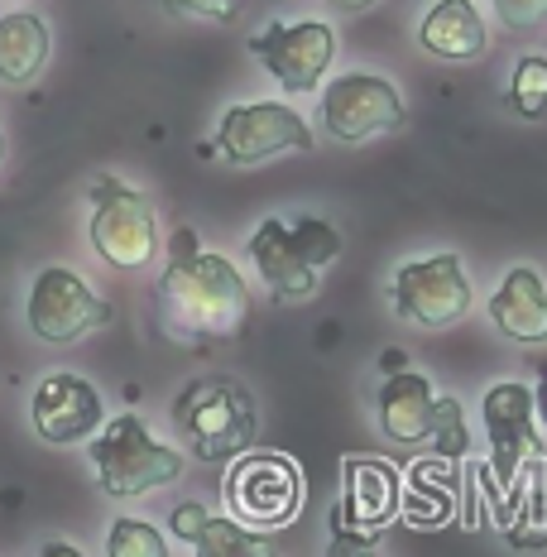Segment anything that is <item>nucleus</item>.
Wrapping results in <instances>:
<instances>
[{"instance_id":"1","label":"nucleus","mask_w":547,"mask_h":557,"mask_svg":"<svg viewBox=\"0 0 547 557\" xmlns=\"http://www.w3.org/2000/svg\"><path fill=\"white\" fill-rule=\"evenodd\" d=\"M154 298L173 336H236L250 318V288L240 270L226 255L197 246L192 226L173 231Z\"/></svg>"},{"instance_id":"2","label":"nucleus","mask_w":547,"mask_h":557,"mask_svg":"<svg viewBox=\"0 0 547 557\" xmlns=\"http://www.w3.org/2000/svg\"><path fill=\"white\" fill-rule=\"evenodd\" d=\"M341 255V231L322 216H298V222H284V216H264L250 236V264L254 274L264 278L274 298H288V304H302V298L318 294L322 274L336 264Z\"/></svg>"},{"instance_id":"3","label":"nucleus","mask_w":547,"mask_h":557,"mask_svg":"<svg viewBox=\"0 0 547 557\" xmlns=\"http://www.w3.org/2000/svg\"><path fill=\"white\" fill-rule=\"evenodd\" d=\"M173 428L183 433V443L197 461H236L240 451H250L260 413L240 380L231 375H202L173 399Z\"/></svg>"},{"instance_id":"4","label":"nucleus","mask_w":547,"mask_h":557,"mask_svg":"<svg viewBox=\"0 0 547 557\" xmlns=\"http://www.w3.org/2000/svg\"><path fill=\"white\" fill-rule=\"evenodd\" d=\"M97 485L111 500H135V495L164 491L183 475V451L159 443L139 413H121L101 423V433L87 443Z\"/></svg>"},{"instance_id":"5","label":"nucleus","mask_w":547,"mask_h":557,"mask_svg":"<svg viewBox=\"0 0 547 557\" xmlns=\"http://www.w3.org/2000/svg\"><path fill=\"white\" fill-rule=\"evenodd\" d=\"M380 433L399 447H437V457L465 451V418L461 404L433 389V380L418 370H394L375 399Z\"/></svg>"},{"instance_id":"6","label":"nucleus","mask_w":547,"mask_h":557,"mask_svg":"<svg viewBox=\"0 0 547 557\" xmlns=\"http://www.w3.org/2000/svg\"><path fill=\"white\" fill-rule=\"evenodd\" d=\"M87 202H91V216H87L91 250L121 274L149 270V260L159 255V216H154L149 193L130 188L125 178L101 173L87 188Z\"/></svg>"},{"instance_id":"7","label":"nucleus","mask_w":547,"mask_h":557,"mask_svg":"<svg viewBox=\"0 0 547 557\" xmlns=\"http://www.w3.org/2000/svg\"><path fill=\"white\" fill-rule=\"evenodd\" d=\"M389 304L403 322H413V327H423V332L457 327L475 304L461 255L442 250V255H423V260L399 264V270L389 274Z\"/></svg>"},{"instance_id":"8","label":"nucleus","mask_w":547,"mask_h":557,"mask_svg":"<svg viewBox=\"0 0 547 557\" xmlns=\"http://www.w3.org/2000/svg\"><path fill=\"white\" fill-rule=\"evenodd\" d=\"M312 131L308 121L284 107V101H246V107H231L216 125V139L202 145V154H221L236 169H254L264 159L278 154H308Z\"/></svg>"},{"instance_id":"9","label":"nucleus","mask_w":547,"mask_h":557,"mask_svg":"<svg viewBox=\"0 0 547 557\" xmlns=\"http://www.w3.org/2000/svg\"><path fill=\"white\" fill-rule=\"evenodd\" d=\"M226 505L246 529L294 524L302 509V475L284 451H240L226 471Z\"/></svg>"},{"instance_id":"10","label":"nucleus","mask_w":547,"mask_h":557,"mask_svg":"<svg viewBox=\"0 0 547 557\" xmlns=\"http://www.w3.org/2000/svg\"><path fill=\"white\" fill-rule=\"evenodd\" d=\"M25 322L39 342L67 346L83 336L111 327V304L91 294V284L67 264H49L34 274L29 298H25Z\"/></svg>"},{"instance_id":"11","label":"nucleus","mask_w":547,"mask_h":557,"mask_svg":"<svg viewBox=\"0 0 547 557\" xmlns=\"http://www.w3.org/2000/svg\"><path fill=\"white\" fill-rule=\"evenodd\" d=\"M322 131L341 145H360V139L394 135L409 125V107H403L399 87L380 73H341L322 87Z\"/></svg>"},{"instance_id":"12","label":"nucleus","mask_w":547,"mask_h":557,"mask_svg":"<svg viewBox=\"0 0 547 557\" xmlns=\"http://www.w3.org/2000/svg\"><path fill=\"white\" fill-rule=\"evenodd\" d=\"M533 389L519 380H499L485 389L481 418L490 433V481L499 495L519 491V475L529 467V457H547V437L533 428Z\"/></svg>"},{"instance_id":"13","label":"nucleus","mask_w":547,"mask_h":557,"mask_svg":"<svg viewBox=\"0 0 547 557\" xmlns=\"http://www.w3.org/2000/svg\"><path fill=\"white\" fill-rule=\"evenodd\" d=\"M250 53L284 91H318L336 63V29L327 20H298V25L278 20L250 34Z\"/></svg>"},{"instance_id":"14","label":"nucleus","mask_w":547,"mask_h":557,"mask_svg":"<svg viewBox=\"0 0 547 557\" xmlns=\"http://www.w3.org/2000/svg\"><path fill=\"white\" fill-rule=\"evenodd\" d=\"M29 423L39 433V443L49 447H77L91 443L107 423V404H101V389L91 385L87 375H73V370H53L34 385L29 399Z\"/></svg>"},{"instance_id":"15","label":"nucleus","mask_w":547,"mask_h":557,"mask_svg":"<svg viewBox=\"0 0 547 557\" xmlns=\"http://www.w3.org/2000/svg\"><path fill=\"white\" fill-rule=\"evenodd\" d=\"M490 312L495 332L514 346H547V278L533 264H514L505 270L499 288L490 294Z\"/></svg>"},{"instance_id":"16","label":"nucleus","mask_w":547,"mask_h":557,"mask_svg":"<svg viewBox=\"0 0 547 557\" xmlns=\"http://www.w3.org/2000/svg\"><path fill=\"white\" fill-rule=\"evenodd\" d=\"M173 539L192 543L197 557H278V548L264 539L260 529H246L240 519L226 515H207V505L183 500L169 519Z\"/></svg>"},{"instance_id":"17","label":"nucleus","mask_w":547,"mask_h":557,"mask_svg":"<svg viewBox=\"0 0 547 557\" xmlns=\"http://www.w3.org/2000/svg\"><path fill=\"white\" fill-rule=\"evenodd\" d=\"M418 44L442 63H471L485 53L490 34H485V15L475 10V0H437L418 25Z\"/></svg>"},{"instance_id":"18","label":"nucleus","mask_w":547,"mask_h":557,"mask_svg":"<svg viewBox=\"0 0 547 557\" xmlns=\"http://www.w3.org/2000/svg\"><path fill=\"white\" fill-rule=\"evenodd\" d=\"M49 53H53V34L43 25V15H34V10L0 15V83L5 87L39 83V73L49 67Z\"/></svg>"},{"instance_id":"19","label":"nucleus","mask_w":547,"mask_h":557,"mask_svg":"<svg viewBox=\"0 0 547 557\" xmlns=\"http://www.w3.org/2000/svg\"><path fill=\"white\" fill-rule=\"evenodd\" d=\"M399 471L389 461L375 457H351L346 461V515L356 519L360 529H380L399 515Z\"/></svg>"},{"instance_id":"20","label":"nucleus","mask_w":547,"mask_h":557,"mask_svg":"<svg viewBox=\"0 0 547 557\" xmlns=\"http://www.w3.org/2000/svg\"><path fill=\"white\" fill-rule=\"evenodd\" d=\"M399 509L413 519V524H447L451 509H457V471H442L433 485V461L413 467L409 475V495L399 500Z\"/></svg>"},{"instance_id":"21","label":"nucleus","mask_w":547,"mask_h":557,"mask_svg":"<svg viewBox=\"0 0 547 557\" xmlns=\"http://www.w3.org/2000/svg\"><path fill=\"white\" fill-rule=\"evenodd\" d=\"M505 107L514 111L519 121H547V58L543 53H529L514 63Z\"/></svg>"},{"instance_id":"22","label":"nucleus","mask_w":547,"mask_h":557,"mask_svg":"<svg viewBox=\"0 0 547 557\" xmlns=\"http://www.w3.org/2000/svg\"><path fill=\"white\" fill-rule=\"evenodd\" d=\"M107 557H169V539L149 519H111L107 529Z\"/></svg>"},{"instance_id":"23","label":"nucleus","mask_w":547,"mask_h":557,"mask_svg":"<svg viewBox=\"0 0 547 557\" xmlns=\"http://www.w3.org/2000/svg\"><path fill=\"white\" fill-rule=\"evenodd\" d=\"M159 5H164L169 15H188V20H216V25H226V20H236L240 0H159Z\"/></svg>"},{"instance_id":"24","label":"nucleus","mask_w":547,"mask_h":557,"mask_svg":"<svg viewBox=\"0 0 547 557\" xmlns=\"http://www.w3.org/2000/svg\"><path fill=\"white\" fill-rule=\"evenodd\" d=\"M495 15L509 29H533L547 20V0H495Z\"/></svg>"},{"instance_id":"25","label":"nucleus","mask_w":547,"mask_h":557,"mask_svg":"<svg viewBox=\"0 0 547 557\" xmlns=\"http://www.w3.org/2000/svg\"><path fill=\"white\" fill-rule=\"evenodd\" d=\"M39 557H83V548L77 543H63V539H53V543H43Z\"/></svg>"},{"instance_id":"26","label":"nucleus","mask_w":547,"mask_h":557,"mask_svg":"<svg viewBox=\"0 0 547 557\" xmlns=\"http://www.w3.org/2000/svg\"><path fill=\"white\" fill-rule=\"evenodd\" d=\"M533 409H538V418H543V428H547V370H543V385L533 389Z\"/></svg>"},{"instance_id":"27","label":"nucleus","mask_w":547,"mask_h":557,"mask_svg":"<svg viewBox=\"0 0 547 557\" xmlns=\"http://www.w3.org/2000/svg\"><path fill=\"white\" fill-rule=\"evenodd\" d=\"M336 5H346V10H360V5H370V0H336Z\"/></svg>"},{"instance_id":"28","label":"nucleus","mask_w":547,"mask_h":557,"mask_svg":"<svg viewBox=\"0 0 547 557\" xmlns=\"http://www.w3.org/2000/svg\"><path fill=\"white\" fill-rule=\"evenodd\" d=\"M0 164H5V131H0Z\"/></svg>"}]
</instances>
